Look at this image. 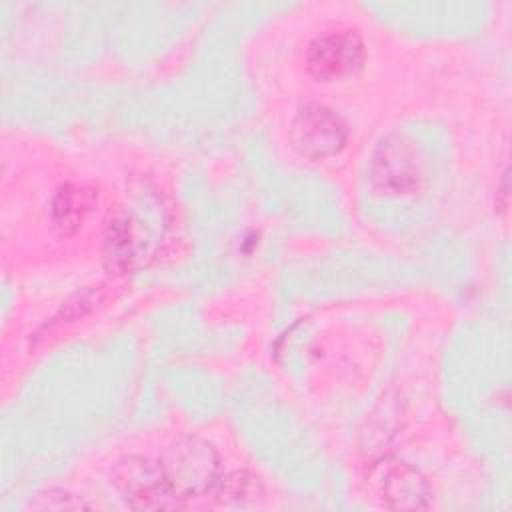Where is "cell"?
Here are the masks:
<instances>
[{"label": "cell", "instance_id": "cell-8", "mask_svg": "<svg viewBox=\"0 0 512 512\" xmlns=\"http://www.w3.org/2000/svg\"><path fill=\"white\" fill-rule=\"evenodd\" d=\"M136 242L132 234V224L126 216H116L110 220L104 234V260L106 266L114 272L130 270L136 258Z\"/></svg>", "mask_w": 512, "mask_h": 512}, {"label": "cell", "instance_id": "cell-7", "mask_svg": "<svg viewBox=\"0 0 512 512\" xmlns=\"http://www.w3.org/2000/svg\"><path fill=\"white\" fill-rule=\"evenodd\" d=\"M94 204V194L78 186H62L52 202V222L62 234H72L80 228L84 216Z\"/></svg>", "mask_w": 512, "mask_h": 512}, {"label": "cell", "instance_id": "cell-2", "mask_svg": "<svg viewBox=\"0 0 512 512\" xmlns=\"http://www.w3.org/2000/svg\"><path fill=\"white\" fill-rule=\"evenodd\" d=\"M370 182L384 196L414 194L424 178L416 146L402 134L384 136L368 164Z\"/></svg>", "mask_w": 512, "mask_h": 512}, {"label": "cell", "instance_id": "cell-9", "mask_svg": "<svg viewBox=\"0 0 512 512\" xmlns=\"http://www.w3.org/2000/svg\"><path fill=\"white\" fill-rule=\"evenodd\" d=\"M36 510H80V508H90L82 498L72 496L64 490H48L44 496H38L36 502L30 504Z\"/></svg>", "mask_w": 512, "mask_h": 512}, {"label": "cell", "instance_id": "cell-3", "mask_svg": "<svg viewBox=\"0 0 512 512\" xmlns=\"http://www.w3.org/2000/svg\"><path fill=\"white\" fill-rule=\"evenodd\" d=\"M160 462L182 500L204 496L218 484V454L202 438L184 436L176 440Z\"/></svg>", "mask_w": 512, "mask_h": 512}, {"label": "cell", "instance_id": "cell-6", "mask_svg": "<svg viewBox=\"0 0 512 512\" xmlns=\"http://www.w3.org/2000/svg\"><path fill=\"white\" fill-rule=\"evenodd\" d=\"M368 482L384 506L394 510L424 508L428 486L422 474L406 462L384 458L372 466Z\"/></svg>", "mask_w": 512, "mask_h": 512}, {"label": "cell", "instance_id": "cell-5", "mask_svg": "<svg viewBox=\"0 0 512 512\" xmlns=\"http://www.w3.org/2000/svg\"><path fill=\"white\" fill-rule=\"evenodd\" d=\"M348 140L346 122L326 106H304L292 120L290 142L298 154L322 160L338 154Z\"/></svg>", "mask_w": 512, "mask_h": 512}, {"label": "cell", "instance_id": "cell-1", "mask_svg": "<svg viewBox=\"0 0 512 512\" xmlns=\"http://www.w3.org/2000/svg\"><path fill=\"white\" fill-rule=\"evenodd\" d=\"M112 482L124 502L136 510H176L186 506V500L172 488L160 460L128 456L116 464Z\"/></svg>", "mask_w": 512, "mask_h": 512}, {"label": "cell", "instance_id": "cell-4", "mask_svg": "<svg viewBox=\"0 0 512 512\" xmlns=\"http://www.w3.org/2000/svg\"><path fill=\"white\" fill-rule=\"evenodd\" d=\"M364 42L348 28L318 34L306 50V70L320 82H334L356 74L364 64Z\"/></svg>", "mask_w": 512, "mask_h": 512}]
</instances>
